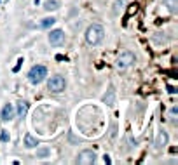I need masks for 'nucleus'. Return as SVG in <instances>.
<instances>
[{
  "instance_id": "obj_11",
  "label": "nucleus",
  "mask_w": 178,
  "mask_h": 165,
  "mask_svg": "<svg viewBox=\"0 0 178 165\" xmlns=\"http://www.w3.org/2000/svg\"><path fill=\"white\" fill-rule=\"evenodd\" d=\"M166 143H168V134L164 132V130H161V132H159V136H157L156 146H164Z\"/></svg>"
},
{
  "instance_id": "obj_13",
  "label": "nucleus",
  "mask_w": 178,
  "mask_h": 165,
  "mask_svg": "<svg viewBox=\"0 0 178 165\" xmlns=\"http://www.w3.org/2000/svg\"><path fill=\"white\" fill-rule=\"evenodd\" d=\"M164 4H166V7L173 12V14H176V0H166Z\"/></svg>"
},
{
  "instance_id": "obj_6",
  "label": "nucleus",
  "mask_w": 178,
  "mask_h": 165,
  "mask_svg": "<svg viewBox=\"0 0 178 165\" xmlns=\"http://www.w3.org/2000/svg\"><path fill=\"white\" fill-rule=\"evenodd\" d=\"M49 42H51V45H61V43L65 42L63 30H53V32L49 33Z\"/></svg>"
},
{
  "instance_id": "obj_5",
  "label": "nucleus",
  "mask_w": 178,
  "mask_h": 165,
  "mask_svg": "<svg viewBox=\"0 0 178 165\" xmlns=\"http://www.w3.org/2000/svg\"><path fill=\"white\" fill-rule=\"evenodd\" d=\"M75 162L79 165H93L94 162H96V153L91 151V149H84V151L79 153V156H77Z\"/></svg>"
},
{
  "instance_id": "obj_14",
  "label": "nucleus",
  "mask_w": 178,
  "mask_h": 165,
  "mask_svg": "<svg viewBox=\"0 0 178 165\" xmlns=\"http://www.w3.org/2000/svg\"><path fill=\"white\" fill-rule=\"evenodd\" d=\"M9 139H11L9 132H7V130H2V134H0V141H2V143H9Z\"/></svg>"
},
{
  "instance_id": "obj_10",
  "label": "nucleus",
  "mask_w": 178,
  "mask_h": 165,
  "mask_svg": "<svg viewBox=\"0 0 178 165\" xmlns=\"http://www.w3.org/2000/svg\"><path fill=\"white\" fill-rule=\"evenodd\" d=\"M25 146H26V148H35V146H37V139L33 137L32 134H26V136H25Z\"/></svg>"
},
{
  "instance_id": "obj_9",
  "label": "nucleus",
  "mask_w": 178,
  "mask_h": 165,
  "mask_svg": "<svg viewBox=\"0 0 178 165\" xmlns=\"http://www.w3.org/2000/svg\"><path fill=\"white\" fill-rule=\"evenodd\" d=\"M44 9H45V11H58V9H59V2H58V0H47V2L44 4Z\"/></svg>"
},
{
  "instance_id": "obj_4",
  "label": "nucleus",
  "mask_w": 178,
  "mask_h": 165,
  "mask_svg": "<svg viewBox=\"0 0 178 165\" xmlns=\"http://www.w3.org/2000/svg\"><path fill=\"white\" fill-rule=\"evenodd\" d=\"M65 87H66V82L61 75H54V77H51L49 82H47V89L51 92H63Z\"/></svg>"
},
{
  "instance_id": "obj_2",
  "label": "nucleus",
  "mask_w": 178,
  "mask_h": 165,
  "mask_svg": "<svg viewBox=\"0 0 178 165\" xmlns=\"http://www.w3.org/2000/svg\"><path fill=\"white\" fill-rule=\"evenodd\" d=\"M135 64V54L129 52V51H124V52H121L115 59V69L117 71H126V69H129L131 66Z\"/></svg>"
},
{
  "instance_id": "obj_3",
  "label": "nucleus",
  "mask_w": 178,
  "mask_h": 165,
  "mask_svg": "<svg viewBox=\"0 0 178 165\" xmlns=\"http://www.w3.org/2000/svg\"><path fill=\"white\" fill-rule=\"evenodd\" d=\"M45 75H47V68L42 66V64H37V66H33V68L30 69V73H28V80L32 82L33 85H37V84H40V82L45 78Z\"/></svg>"
},
{
  "instance_id": "obj_12",
  "label": "nucleus",
  "mask_w": 178,
  "mask_h": 165,
  "mask_svg": "<svg viewBox=\"0 0 178 165\" xmlns=\"http://www.w3.org/2000/svg\"><path fill=\"white\" fill-rule=\"evenodd\" d=\"M54 23H56V17H45V19L40 21L38 26H40V28H49V26H53Z\"/></svg>"
},
{
  "instance_id": "obj_16",
  "label": "nucleus",
  "mask_w": 178,
  "mask_h": 165,
  "mask_svg": "<svg viewBox=\"0 0 178 165\" xmlns=\"http://www.w3.org/2000/svg\"><path fill=\"white\" fill-rule=\"evenodd\" d=\"M21 64H23V59H18V64L14 66V69H12V71H14V73H18V71L21 69Z\"/></svg>"
},
{
  "instance_id": "obj_15",
  "label": "nucleus",
  "mask_w": 178,
  "mask_h": 165,
  "mask_svg": "<svg viewBox=\"0 0 178 165\" xmlns=\"http://www.w3.org/2000/svg\"><path fill=\"white\" fill-rule=\"evenodd\" d=\"M51 153V151H49V148H44V149H40V151H38V158H45V156H47V155Z\"/></svg>"
},
{
  "instance_id": "obj_1",
  "label": "nucleus",
  "mask_w": 178,
  "mask_h": 165,
  "mask_svg": "<svg viewBox=\"0 0 178 165\" xmlns=\"http://www.w3.org/2000/svg\"><path fill=\"white\" fill-rule=\"evenodd\" d=\"M103 37H105V30H103L101 24H91V26L87 28L86 32V42L89 45H98V43H101Z\"/></svg>"
},
{
  "instance_id": "obj_8",
  "label": "nucleus",
  "mask_w": 178,
  "mask_h": 165,
  "mask_svg": "<svg viewBox=\"0 0 178 165\" xmlns=\"http://www.w3.org/2000/svg\"><path fill=\"white\" fill-rule=\"evenodd\" d=\"M26 110H28V104L25 101H18V117L19 118H25L26 115Z\"/></svg>"
},
{
  "instance_id": "obj_17",
  "label": "nucleus",
  "mask_w": 178,
  "mask_h": 165,
  "mask_svg": "<svg viewBox=\"0 0 178 165\" xmlns=\"http://www.w3.org/2000/svg\"><path fill=\"white\" fill-rule=\"evenodd\" d=\"M176 111H178V110H176V106H175V108L171 110V117H173V120H176Z\"/></svg>"
},
{
  "instance_id": "obj_7",
  "label": "nucleus",
  "mask_w": 178,
  "mask_h": 165,
  "mask_svg": "<svg viewBox=\"0 0 178 165\" xmlns=\"http://www.w3.org/2000/svg\"><path fill=\"white\" fill-rule=\"evenodd\" d=\"M0 118H2L4 122H11L12 118H14V108H12V104H11V103H6V104H4Z\"/></svg>"
}]
</instances>
